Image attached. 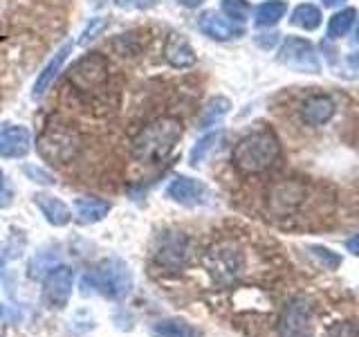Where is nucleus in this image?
I'll list each match as a JSON object with an SVG mask.
<instances>
[{
	"label": "nucleus",
	"instance_id": "obj_3",
	"mask_svg": "<svg viewBox=\"0 0 359 337\" xmlns=\"http://www.w3.org/2000/svg\"><path fill=\"white\" fill-rule=\"evenodd\" d=\"M79 151V138L67 126H50L39 140V153L50 164L70 162Z\"/></svg>",
	"mask_w": 359,
	"mask_h": 337
},
{
	"label": "nucleus",
	"instance_id": "obj_33",
	"mask_svg": "<svg viewBox=\"0 0 359 337\" xmlns=\"http://www.w3.org/2000/svg\"><path fill=\"white\" fill-rule=\"evenodd\" d=\"M346 0H323V5L325 7H339V5H344Z\"/></svg>",
	"mask_w": 359,
	"mask_h": 337
},
{
	"label": "nucleus",
	"instance_id": "obj_34",
	"mask_svg": "<svg viewBox=\"0 0 359 337\" xmlns=\"http://www.w3.org/2000/svg\"><path fill=\"white\" fill-rule=\"evenodd\" d=\"M351 65H357L359 67V54H353L351 56Z\"/></svg>",
	"mask_w": 359,
	"mask_h": 337
},
{
	"label": "nucleus",
	"instance_id": "obj_23",
	"mask_svg": "<svg viewBox=\"0 0 359 337\" xmlns=\"http://www.w3.org/2000/svg\"><path fill=\"white\" fill-rule=\"evenodd\" d=\"M220 140H222V133H209V135H205L202 140H198V142L194 144V149H191V164L198 166V164L205 162V160H207V155H209L213 149H216Z\"/></svg>",
	"mask_w": 359,
	"mask_h": 337
},
{
	"label": "nucleus",
	"instance_id": "obj_5",
	"mask_svg": "<svg viewBox=\"0 0 359 337\" xmlns=\"http://www.w3.org/2000/svg\"><path fill=\"white\" fill-rule=\"evenodd\" d=\"M86 286L99 288L108 297H123L130 288V275L123 263L108 261L104 267H99L97 275L86 277Z\"/></svg>",
	"mask_w": 359,
	"mask_h": 337
},
{
	"label": "nucleus",
	"instance_id": "obj_30",
	"mask_svg": "<svg viewBox=\"0 0 359 337\" xmlns=\"http://www.w3.org/2000/svg\"><path fill=\"white\" fill-rule=\"evenodd\" d=\"M177 5H182V7H187V9H196V7H200L205 0H175Z\"/></svg>",
	"mask_w": 359,
	"mask_h": 337
},
{
	"label": "nucleus",
	"instance_id": "obj_19",
	"mask_svg": "<svg viewBox=\"0 0 359 337\" xmlns=\"http://www.w3.org/2000/svg\"><path fill=\"white\" fill-rule=\"evenodd\" d=\"M229 108H231L229 99H224V97H213V99H209V101H207V106L202 108V112H200L198 126H200V128L216 126V124L229 112Z\"/></svg>",
	"mask_w": 359,
	"mask_h": 337
},
{
	"label": "nucleus",
	"instance_id": "obj_15",
	"mask_svg": "<svg viewBox=\"0 0 359 337\" xmlns=\"http://www.w3.org/2000/svg\"><path fill=\"white\" fill-rule=\"evenodd\" d=\"M189 256V241L180 234H171L166 241H162L160 250H157V261L166 267H177L187 261Z\"/></svg>",
	"mask_w": 359,
	"mask_h": 337
},
{
	"label": "nucleus",
	"instance_id": "obj_8",
	"mask_svg": "<svg viewBox=\"0 0 359 337\" xmlns=\"http://www.w3.org/2000/svg\"><path fill=\"white\" fill-rule=\"evenodd\" d=\"M205 263L209 267V272L216 277L218 281H231L236 275L241 272V254L229 245H218L207 254Z\"/></svg>",
	"mask_w": 359,
	"mask_h": 337
},
{
	"label": "nucleus",
	"instance_id": "obj_18",
	"mask_svg": "<svg viewBox=\"0 0 359 337\" xmlns=\"http://www.w3.org/2000/svg\"><path fill=\"white\" fill-rule=\"evenodd\" d=\"M285 11H287L285 0H267V3L258 5L254 14V22L258 27H272L285 16Z\"/></svg>",
	"mask_w": 359,
	"mask_h": 337
},
{
	"label": "nucleus",
	"instance_id": "obj_25",
	"mask_svg": "<svg viewBox=\"0 0 359 337\" xmlns=\"http://www.w3.org/2000/svg\"><path fill=\"white\" fill-rule=\"evenodd\" d=\"M155 337H194V331L182 322H164L153 331Z\"/></svg>",
	"mask_w": 359,
	"mask_h": 337
},
{
	"label": "nucleus",
	"instance_id": "obj_11",
	"mask_svg": "<svg viewBox=\"0 0 359 337\" xmlns=\"http://www.w3.org/2000/svg\"><path fill=\"white\" fill-rule=\"evenodd\" d=\"M70 52H72V41H65L61 48L54 52V56L48 61V65H45L43 70H41L39 79L34 81V88H32V97L34 99H41L45 93H48L50 86L54 84V79L61 74V70H63V65L67 61V56H70Z\"/></svg>",
	"mask_w": 359,
	"mask_h": 337
},
{
	"label": "nucleus",
	"instance_id": "obj_17",
	"mask_svg": "<svg viewBox=\"0 0 359 337\" xmlns=\"http://www.w3.org/2000/svg\"><path fill=\"white\" fill-rule=\"evenodd\" d=\"M34 202H36V207L43 211V216L48 218L52 225L56 227H63L72 220V213H70V207L65 205L63 200H59L56 196H50V194H36L34 196Z\"/></svg>",
	"mask_w": 359,
	"mask_h": 337
},
{
	"label": "nucleus",
	"instance_id": "obj_10",
	"mask_svg": "<svg viewBox=\"0 0 359 337\" xmlns=\"http://www.w3.org/2000/svg\"><path fill=\"white\" fill-rule=\"evenodd\" d=\"M166 196L180 202V205H200V202L207 200V187L194 178H184V176H175L166 187Z\"/></svg>",
	"mask_w": 359,
	"mask_h": 337
},
{
	"label": "nucleus",
	"instance_id": "obj_28",
	"mask_svg": "<svg viewBox=\"0 0 359 337\" xmlns=\"http://www.w3.org/2000/svg\"><path fill=\"white\" fill-rule=\"evenodd\" d=\"M157 3H160V0H115V5L126 11H144V9L155 7Z\"/></svg>",
	"mask_w": 359,
	"mask_h": 337
},
{
	"label": "nucleus",
	"instance_id": "obj_2",
	"mask_svg": "<svg viewBox=\"0 0 359 337\" xmlns=\"http://www.w3.org/2000/svg\"><path fill=\"white\" fill-rule=\"evenodd\" d=\"M280 155V144L272 131H254L243 138L233 149V164L243 173H263Z\"/></svg>",
	"mask_w": 359,
	"mask_h": 337
},
{
	"label": "nucleus",
	"instance_id": "obj_24",
	"mask_svg": "<svg viewBox=\"0 0 359 337\" xmlns=\"http://www.w3.org/2000/svg\"><path fill=\"white\" fill-rule=\"evenodd\" d=\"M220 9H222V14L231 18L233 22H245L250 18V3H247V0H222Z\"/></svg>",
	"mask_w": 359,
	"mask_h": 337
},
{
	"label": "nucleus",
	"instance_id": "obj_9",
	"mask_svg": "<svg viewBox=\"0 0 359 337\" xmlns=\"http://www.w3.org/2000/svg\"><path fill=\"white\" fill-rule=\"evenodd\" d=\"M198 27L205 37L213 39V41H233L245 34V29L233 22L231 18L218 14V11H205L198 20Z\"/></svg>",
	"mask_w": 359,
	"mask_h": 337
},
{
	"label": "nucleus",
	"instance_id": "obj_7",
	"mask_svg": "<svg viewBox=\"0 0 359 337\" xmlns=\"http://www.w3.org/2000/svg\"><path fill=\"white\" fill-rule=\"evenodd\" d=\"M32 131L22 124H0V157L20 160L32 151Z\"/></svg>",
	"mask_w": 359,
	"mask_h": 337
},
{
	"label": "nucleus",
	"instance_id": "obj_20",
	"mask_svg": "<svg viewBox=\"0 0 359 337\" xmlns=\"http://www.w3.org/2000/svg\"><path fill=\"white\" fill-rule=\"evenodd\" d=\"M283 337H308V315H306V308H301L299 303H294V306L285 312Z\"/></svg>",
	"mask_w": 359,
	"mask_h": 337
},
{
	"label": "nucleus",
	"instance_id": "obj_22",
	"mask_svg": "<svg viewBox=\"0 0 359 337\" xmlns=\"http://www.w3.org/2000/svg\"><path fill=\"white\" fill-rule=\"evenodd\" d=\"M355 18H357V11L353 7L337 11V14L328 22V37L330 39H341V37H346V34L351 32Z\"/></svg>",
	"mask_w": 359,
	"mask_h": 337
},
{
	"label": "nucleus",
	"instance_id": "obj_1",
	"mask_svg": "<svg viewBox=\"0 0 359 337\" xmlns=\"http://www.w3.org/2000/svg\"><path fill=\"white\" fill-rule=\"evenodd\" d=\"M182 138V124L175 117H157L146 124L133 142V153L144 164H157L168 157Z\"/></svg>",
	"mask_w": 359,
	"mask_h": 337
},
{
	"label": "nucleus",
	"instance_id": "obj_12",
	"mask_svg": "<svg viewBox=\"0 0 359 337\" xmlns=\"http://www.w3.org/2000/svg\"><path fill=\"white\" fill-rule=\"evenodd\" d=\"M72 288V270L70 267H52L45 277V299L54 306H63L70 297Z\"/></svg>",
	"mask_w": 359,
	"mask_h": 337
},
{
	"label": "nucleus",
	"instance_id": "obj_26",
	"mask_svg": "<svg viewBox=\"0 0 359 337\" xmlns=\"http://www.w3.org/2000/svg\"><path fill=\"white\" fill-rule=\"evenodd\" d=\"M108 27V18L106 16H101V18H93L86 25V29L81 32V39H79V45L81 48H86V45H90L93 43L97 37H101V32H104Z\"/></svg>",
	"mask_w": 359,
	"mask_h": 337
},
{
	"label": "nucleus",
	"instance_id": "obj_4",
	"mask_svg": "<svg viewBox=\"0 0 359 337\" xmlns=\"http://www.w3.org/2000/svg\"><path fill=\"white\" fill-rule=\"evenodd\" d=\"M67 79H70V84L76 90H81V93H97V90L106 86L108 63L101 54L90 52L81 56V59L67 70Z\"/></svg>",
	"mask_w": 359,
	"mask_h": 337
},
{
	"label": "nucleus",
	"instance_id": "obj_27",
	"mask_svg": "<svg viewBox=\"0 0 359 337\" xmlns=\"http://www.w3.org/2000/svg\"><path fill=\"white\" fill-rule=\"evenodd\" d=\"M22 173L29 176L34 183H39V185H54L56 183V180L48 171H45V168H41L36 164H25V166H22Z\"/></svg>",
	"mask_w": 359,
	"mask_h": 337
},
{
	"label": "nucleus",
	"instance_id": "obj_35",
	"mask_svg": "<svg viewBox=\"0 0 359 337\" xmlns=\"http://www.w3.org/2000/svg\"><path fill=\"white\" fill-rule=\"evenodd\" d=\"M355 37H357V41H359V25H357V32H355Z\"/></svg>",
	"mask_w": 359,
	"mask_h": 337
},
{
	"label": "nucleus",
	"instance_id": "obj_16",
	"mask_svg": "<svg viewBox=\"0 0 359 337\" xmlns=\"http://www.w3.org/2000/svg\"><path fill=\"white\" fill-rule=\"evenodd\" d=\"M334 115V101L330 97H310L301 108V117L310 126H321V124L330 121V117Z\"/></svg>",
	"mask_w": 359,
	"mask_h": 337
},
{
	"label": "nucleus",
	"instance_id": "obj_32",
	"mask_svg": "<svg viewBox=\"0 0 359 337\" xmlns=\"http://www.w3.org/2000/svg\"><path fill=\"white\" fill-rule=\"evenodd\" d=\"M348 247H351V252L359 254V236H355V239L348 241Z\"/></svg>",
	"mask_w": 359,
	"mask_h": 337
},
{
	"label": "nucleus",
	"instance_id": "obj_13",
	"mask_svg": "<svg viewBox=\"0 0 359 337\" xmlns=\"http://www.w3.org/2000/svg\"><path fill=\"white\" fill-rule=\"evenodd\" d=\"M164 56L168 65L177 67V70H184L196 63V52L191 48V43L182 37V34H168L166 45H164Z\"/></svg>",
	"mask_w": 359,
	"mask_h": 337
},
{
	"label": "nucleus",
	"instance_id": "obj_14",
	"mask_svg": "<svg viewBox=\"0 0 359 337\" xmlns=\"http://www.w3.org/2000/svg\"><path fill=\"white\" fill-rule=\"evenodd\" d=\"M110 211V202L97 196H83L74 200V216L79 225H93L106 218Z\"/></svg>",
	"mask_w": 359,
	"mask_h": 337
},
{
	"label": "nucleus",
	"instance_id": "obj_21",
	"mask_svg": "<svg viewBox=\"0 0 359 337\" xmlns=\"http://www.w3.org/2000/svg\"><path fill=\"white\" fill-rule=\"evenodd\" d=\"M292 25H297L301 29H308V32L317 29L321 25V11L310 3L299 5L294 11H292Z\"/></svg>",
	"mask_w": 359,
	"mask_h": 337
},
{
	"label": "nucleus",
	"instance_id": "obj_29",
	"mask_svg": "<svg viewBox=\"0 0 359 337\" xmlns=\"http://www.w3.org/2000/svg\"><path fill=\"white\" fill-rule=\"evenodd\" d=\"M11 198H14V194H11V189H9V185H7L5 173L0 171V209L7 207L9 202H11Z\"/></svg>",
	"mask_w": 359,
	"mask_h": 337
},
{
	"label": "nucleus",
	"instance_id": "obj_6",
	"mask_svg": "<svg viewBox=\"0 0 359 337\" xmlns=\"http://www.w3.org/2000/svg\"><path fill=\"white\" fill-rule=\"evenodd\" d=\"M278 61L301 72H319V61L312 43L299 37H287L278 50Z\"/></svg>",
	"mask_w": 359,
	"mask_h": 337
},
{
	"label": "nucleus",
	"instance_id": "obj_31",
	"mask_svg": "<svg viewBox=\"0 0 359 337\" xmlns=\"http://www.w3.org/2000/svg\"><path fill=\"white\" fill-rule=\"evenodd\" d=\"M334 337H359L353 329H339V331H337V335Z\"/></svg>",
	"mask_w": 359,
	"mask_h": 337
}]
</instances>
